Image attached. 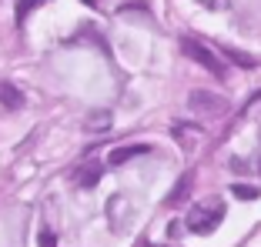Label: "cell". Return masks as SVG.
I'll list each match as a JSON object with an SVG mask.
<instances>
[{
    "label": "cell",
    "mask_w": 261,
    "mask_h": 247,
    "mask_svg": "<svg viewBox=\"0 0 261 247\" xmlns=\"http://www.w3.org/2000/svg\"><path fill=\"white\" fill-rule=\"evenodd\" d=\"M100 180V167L97 164H87V167H81V174H77V184L81 187H94Z\"/></svg>",
    "instance_id": "52a82bcc"
},
{
    "label": "cell",
    "mask_w": 261,
    "mask_h": 247,
    "mask_svg": "<svg viewBox=\"0 0 261 247\" xmlns=\"http://www.w3.org/2000/svg\"><path fill=\"white\" fill-rule=\"evenodd\" d=\"M191 174H185V177H181V180H177V187H174V191H171V197H168V201L171 204H185L188 201V191H191Z\"/></svg>",
    "instance_id": "8992f818"
},
{
    "label": "cell",
    "mask_w": 261,
    "mask_h": 247,
    "mask_svg": "<svg viewBox=\"0 0 261 247\" xmlns=\"http://www.w3.org/2000/svg\"><path fill=\"white\" fill-rule=\"evenodd\" d=\"M40 4H44V0H20V4H17V23H23L27 14H31L34 7H40Z\"/></svg>",
    "instance_id": "30bf717a"
},
{
    "label": "cell",
    "mask_w": 261,
    "mask_h": 247,
    "mask_svg": "<svg viewBox=\"0 0 261 247\" xmlns=\"http://www.w3.org/2000/svg\"><path fill=\"white\" fill-rule=\"evenodd\" d=\"M174 137L177 140H198L201 131H198V127H174Z\"/></svg>",
    "instance_id": "7c38bea8"
},
{
    "label": "cell",
    "mask_w": 261,
    "mask_h": 247,
    "mask_svg": "<svg viewBox=\"0 0 261 247\" xmlns=\"http://www.w3.org/2000/svg\"><path fill=\"white\" fill-rule=\"evenodd\" d=\"M87 127H91V131H104V127H111V117L104 114V110H97L94 120H87Z\"/></svg>",
    "instance_id": "8fae6325"
},
{
    "label": "cell",
    "mask_w": 261,
    "mask_h": 247,
    "mask_svg": "<svg viewBox=\"0 0 261 247\" xmlns=\"http://www.w3.org/2000/svg\"><path fill=\"white\" fill-rule=\"evenodd\" d=\"M40 247H57V240H54L50 231H40Z\"/></svg>",
    "instance_id": "4fadbf2b"
},
{
    "label": "cell",
    "mask_w": 261,
    "mask_h": 247,
    "mask_svg": "<svg viewBox=\"0 0 261 247\" xmlns=\"http://www.w3.org/2000/svg\"><path fill=\"white\" fill-rule=\"evenodd\" d=\"M221 54L228 57V60H234L238 67H248V70H251V67H258V64H254L251 57H248V54H241V50H234V47H221Z\"/></svg>",
    "instance_id": "ba28073f"
},
{
    "label": "cell",
    "mask_w": 261,
    "mask_h": 247,
    "mask_svg": "<svg viewBox=\"0 0 261 247\" xmlns=\"http://www.w3.org/2000/svg\"><path fill=\"white\" fill-rule=\"evenodd\" d=\"M151 147L147 144H130V147H117V150H111V157H108V164L111 167H121V164H127L130 157H141V154H147Z\"/></svg>",
    "instance_id": "277c9868"
},
{
    "label": "cell",
    "mask_w": 261,
    "mask_h": 247,
    "mask_svg": "<svg viewBox=\"0 0 261 247\" xmlns=\"http://www.w3.org/2000/svg\"><path fill=\"white\" fill-rule=\"evenodd\" d=\"M231 194H234L238 201H254V197H261V191L251 187V184H231Z\"/></svg>",
    "instance_id": "9c48e42d"
},
{
    "label": "cell",
    "mask_w": 261,
    "mask_h": 247,
    "mask_svg": "<svg viewBox=\"0 0 261 247\" xmlns=\"http://www.w3.org/2000/svg\"><path fill=\"white\" fill-rule=\"evenodd\" d=\"M181 50H185V54L191 57L194 64H201L204 70H211L215 77H224V64L218 60V54L211 50V47H204L201 40H194V37H181Z\"/></svg>",
    "instance_id": "7a4b0ae2"
},
{
    "label": "cell",
    "mask_w": 261,
    "mask_h": 247,
    "mask_svg": "<svg viewBox=\"0 0 261 247\" xmlns=\"http://www.w3.org/2000/svg\"><path fill=\"white\" fill-rule=\"evenodd\" d=\"M188 107H191L198 117H221V114H228V101L218 97V94H211V90H191Z\"/></svg>",
    "instance_id": "3957f363"
},
{
    "label": "cell",
    "mask_w": 261,
    "mask_h": 247,
    "mask_svg": "<svg viewBox=\"0 0 261 247\" xmlns=\"http://www.w3.org/2000/svg\"><path fill=\"white\" fill-rule=\"evenodd\" d=\"M0 104H7L10 110H17L23 104V94L17 90V87H10V84H0Z\"/></svg>",
    "instance_id": "5b68a950"
},
{
    "label": "cell",
    "mask_w": 261,
    "mask_h": 247,
    "mask_svg": "<svg viewBox=\"0 0 261 247\" xmlns=\"http://www.w3.org/2000/svg\"><path fill=\"white\" fill-rule=\"evenodd\" d=\"M258 167H261V157H258Z\"/></svg>",
    "instance_id": "9a60e30c"
},
{
    "label": "cell",
    "mask_w": 261,
    "mask_h": 247,
    "mask_svg": "<svg viewBox=\"0 0 261 247\" xmlns=\"http://www.w3.org/2000/svg\"><path fill=\"white\" fill-rule=\"evenodd\" d=\"M201 4H204V7H218V4H221V0H201Z\"/></svg>",
    "instance_id": "5bb4252c"
},
{
    "label": "cell",
    "mask_w": 261,
    "mask_h": 247,
    "mask_svg": "<svg viewBox=\"0 0 261 247\" xmlns=\"http://www.w3.org/2000/svg\"><path fill=\"white\" fill-rule=\"evenodd\" d=\"M224 221V201L221 197H207V201H198L188 214V231L191 234H211L218 224Z\"/></svg>",
    "instance_id": "6da1fadb"
},
{
    "label": "cell",
    "mask_w": 261,
    "mask_h": 247,
    "mask_svg": "<svg viewBox=\"0 0 261 247\" xmlns=\"http://www.w3.org/2000/svg\"><path fill=\"white\" fill-rule=\"evenodd\" d=\"M87 4H94V0H87Z\"/></svg>",
    "instance_id": "2e32d148"
}]
</instances>
